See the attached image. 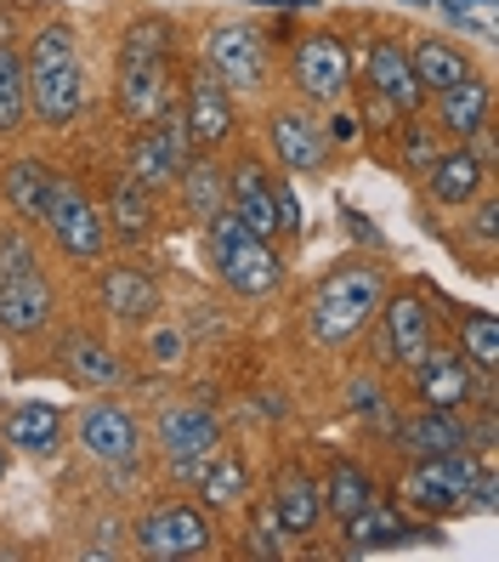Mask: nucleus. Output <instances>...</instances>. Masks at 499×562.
<instances>
[{"label":"nucleus","instance_id":"nucleus-1","mask_svg":"<svg viewBox=\"0 0 499 562\" xmlns=\"http://www.w3.org/2000/svg\"><path fill=\"white\" fill-rule=\"evenodd\" d=\"M392 261L386 250H352L336 268H324L302 302V336L318 352H341L358 336H370V324L392 290Z\"/></svg>","mask_w":499,"mask_h":562},{"label":"nucleus","instance_id":"nucleus-2","mask_svg":"<svg viewBox=\"0 0 499 562\" xmlns=\"http://www.w3.org/2000/svg\"><path fill=\"white\" fill-rule=\"evenodd\" d=\"M23 46V75H29V125L41 131H69L91 109V69L80 29L69 18H35Z\"/></svg>","mask_w":499,"mask_h":562},{"label":"nucleus","instance_id":"nucleus-3","mask_svg":"<svg viewBox=\"0 0 499 562\" xmlns=\"http://www.w3.org/2000/svg\"><path fill=\"white\" fill-rule=\"evenodd\" d=\"M63 295L52 279V261L23 222H0V341L35 347L57 329Z\"/></svg>","mask_w":499,"mask_h":562},{"label":"nucleus","instance_id":"nucleus-4","mask_svg":"<svg viewBox=\"0 0 499 562\" xmlns=\"http://www.w3.org/2000/svg\"><path fill=\"white\" fill-rule=\"evenodd\" d=\"M193 57L205 63L239 103H268V97L279 91V35L256 18H233V12L211 18L205 29H199Z\"/></svg>","mask_w":499,"mask_h":562},{"label":"nucleus","instance_id":"nucleus-5","mask_svg":"<svg viewBox=\"0 0 499 562\" xmlns=\"http://www.w3.org/2000/svg\"><path fill=\"white\" fill-rule=\"evenodd\" d=\"M426 97L431 91L420 86L415 63H409V41L392 35V29L370 35V46H363V57H358V80H352V109H358L363 131H370V137H386L397 120L426 114Z\"/></svg>","mask_w":499,"mask_h":562},{"label":"nucleus","instance_id":"nucleus-6","mask_svg":"<svg viewBox=\"0 0 499 562\" xmlns=\"http://www.w3.org/2000/svg\"><path fill=\"white\" fill-rule=\"evenodd\" d=\"M199 245H205V268L216 273V284L227 295H239V302H268V295H279L284 279H290L284 250L273 239L250 234L227 205L199 227Z\"/></svg>","mask_w":499,"mask_h":562},{"label":"nucleus","instance_id":"nucleus-7","mask_svg":"<svg viewBox=\"0 0 499 562\" xmlns=\"http://www.w3.org/2000/svg\"><path fill=\"white\" fill-rule=\"evenodd\" d=\"M69 443L80 449L86 467L131 477L148 460V420L114 392H86V404L69 409Z\"/></svg>","mask_w":499,"mask_h":562},{"label":"nucleus","instance_id":"nucleus-8","mask_svg":"<svg viewBox=\"0 0 499 562\" xmlns=\"http://www.w3.org/2000/svg\"><path fill=\"white\" fill-rule=\"evenodd\" d=\"M227 443V420L205 404V398H165L148 415V454L159 460V472L171 488H193L199 467Z\"/></svg>","mask_w":499,"mask_h":562},{"label":"nucleus","instance_id":"nucleus-9","mask_svg":"<svg viewBox=\"0 0 499 562\" xmlns=\"http://www.w3.org/2000/svg\"><path fill=\"white\" fill-rule=\"evenodd\" d=\"M352 80H358V52L347 41V29L318 23V29H295L284 41V86L295 103L324 114V109L347 103Z\"/></svg>","mask_w":499,"mask_h":562},{"label":"nucleus","instance_id":"nucleus-10","mask_svg":"<svg viewBox=\"0 0 499 562\" xmlns=\"http://www.w3.org/2000/svg\"><path fill=\"white\" fill-rule=\"evenodd\" d=\"M494 467V454H477V449H449V454H420L404 467L397 477V506H409L415 517H431V522H454V517H472V494H477V477Z\"/></svg>","mask_w":499,"mask_h":562},{"label":"nucleus","instance_id":"nucleus-11","mask_svg":"<svg viewBox=\"0 0 499 562\" xmlns=\"http://www.w3.org/2000/svg\"><path fill=\"white\" fill-rule=\"evenodd\" d=\"M41 234H46L52 256H57L69 273H97V268L109 261V250H114L103 200H97V193H91L80 177H69V171H63L57 188H52V205H46V216H41Z\"/></svg>","mask_w":499,"mask_h":562},{"label":"nucleus","instance_id":"nucleus-12","mask_svg":"<svg viewBox=\"0 0 499 562\" xmlns=\"http://www.w3.org/2000/svg\"><path fill=\"white\" fill-rule=\"evenodd\" d=\"M131 551L148 562H205L222 551V528L193 494L171 488L154 506H143V517L131 522Z\"/></svg>","mask_w":499,"mask_h":562},{"label":"nucleus","instance_id":"nucleus-13","mask_svg":"<svg viewBox=\"0 0 499 562\" xmlns=\"http://www.w3.org/2000/svg\"><path fill=\"white\" fill-rule=\"evenodd\" d=\"M261 154L284 177H329V165H336V148L324 137V114L295 103V97L261 103Z\"/></svg>","mask_w":499,"mask_h":562},{"label":"nucleus","instance_id":"nucleus-14","mask_svg":"<svg viewBox=\"0 0 499 562\" xmlns=\"http://www.w3.org/2000/svg\"><path fill=\"white\" fill-rule=\"evenodd\" d=\"M375 363L381 370H409V363L443 336V318H438V290L431 284H397L386 290V302L375 313Z\"/></svg>","mask_w":499,"mask_h":562},{"label":"nucleus","instance_id":"nucleus-15","mask_svg":"<svg viewBox=\"0 0 499 562\" xmlns=\"http://www.w3.org/2000/svg\"><path fill=\"white\" fill-rule=\"evenodd\" d=\"M404 375H409L415 404H426V409H477V404H499L494 375H483L477 363L465 358L449 336L431 341Z\"/></svg>","mask_w":499,"mask_h":562},{"label":"nucleus","instance_id":"nucleus-16","mask_svg":"<svg viewBox=\"0 0 499 562\" xmlns=\"http://www.w3.org/2000/svg\"><path fill=\"white\" fill-rule=\"evenodd\" d=\"M177 114H182V125H188V137H193L199 154H227L233 143H245V103L199 57L182 69V103H177Z\"/></svg>","mask_w":499,"mask_h":562},{"label":"nucleus","instance_id":"nucleus-17","mask_svg":"<svg viewBox=\"0 0 499 562\" xmlns=\"http://www.w3.org/2000/svg\"><path fill=\"white\" fill-rule=\"evenodd\" d=\"M341 528V557H375V551H404V546H449V522L415 517L397 501H370L363 512H352Z\"/></svg>","mask_w":499,"mask_h":562},{"label":"nucleus","instance_id":"nucleus-18","mask_svg":"<svg viewBox=\"0 0 499 562\" xmlns=\"http://www.w3.org/2000/svg\"><path fill=\"white\" fill-rule=\"evenodd\" d=\"M182 69L188 57H143V63H114V120L131 125H148L159 114H171L182 103Z\"/></svg>","mask_w":499,"mask_h":562},{"label":"nucleus","instance_id":"nucleus-19","mask_svg":"<svg viewBox=\"0 0 499 562\" xmlns=\"http://www.w3.org/2000/svg\"><path fill=\"white\" fill-rule=\"evenodd\" d=\"M159 307H165V290H159V273L148 261L120 256V261L97 268V313H103L120 336H143L159 318Z\"/></svg>","mask_w":499,"mask_h":562},{"label":"nucleus","instance_id":"nucleus-20","mask_svg":"<svg viewBox=\"0 0 499 562\" xmlns=\"http://www.w3.org/2000/svg\"><path fill=\"white\" fill-rule=\"evenodd\" d=\"M415 182H420V200L431 216H460L483 188H494V165L472 143H443Z\"/></svg>","mask_w":499,"mask_h":562},{"label":"nucleus","instance_id":"nucleus-21","mask_svg":"<svg viewBox=\"0 0 499 562\" xmlns=\"http://www.w3.org/2000/svg\"><path fill=\"white\" fill-rule=\"evenodd\" d=\"M199 148H193V137H188V125H182V114L171 109V114H159V120H148V125H131V137H125V171L137 177V182H148L154 193H171V182L182 177V165L193 159Z\"/></svg>","mask_w":499,"mask_h":562},{"label":"nucleus","instance_id":"nucleus-22","mask_svg":"<svg viewBox=\"0 0 499 562\" xmlns=\"http://www.w3.org/2000/svg\"><path fill=\"white\" fill-rule=\"evenodd\" d=\"M227 211L239 216L250 234L273 239L279 245V216H273V159L261 148H245L233 143V159H227Z\"/></svg>","mask_w":499,"mask_h":562},{"label":"nucleus","instance_id":"nucleus-23","mask_svg":"<svg viewBox=\"0 0 499 562\" xmlns=\"http://www.w3.org/2000/svg\"><path fill=\"white\" fill-rule=\"evenodd\" d=\"M52 363H57V375L69 381L75 392H120L131 381L125 352L109 336H97V329H69V336L57 341Z\"/></svg>","mask_w":499,"mask_h":562},{"label":"nucleus","instance_id":"nucleus-24","mask_svg":"<svg viewBox=\"0 0 499 562\" xmlns=\"http://www.w3.org/2000/svg\"><path fill=\"white\" fill-rule=\"evenodd\" d=\"M0 443L23 460H57L69 443V409L52 398H18L0 409Z\"/></svg>","mask_w":499,"mask_h":562},{"label":"nucleus","instance_id":"nucleus-25","mask_svg":"<svg viewBox=\"0 0 499 562\" xmlns=\"http://www.w3.org/2000/svg\"><path fill=\"white\" fill-rule=\"evenodd\" d=\"M426 120L443 143H472L483 125H494V75L477 69L472 80H460L449 91L426 97Z\"/></svg>","mask_w":499,"mask_h":562},{"label":"nucleus","instance_id":"nucleus-26","mask_svg":"<svg viewBox=\"0 0 499 562\" xmlns=\"http://www.w3.org/2000/svg\"><path fill=\"white\" fill-rule=\"evenodd\" d=\"M268 506L273 517L284 522V535L290 540H313L318 528H324V494H318V472L302 467V460H284V467L268 472Z\"/></svg>","mask_w":499,"mask_h":562},{"label":"nucleus","instance_id":"nucleus-27","mask_svg":"<svg viewBox=\"0 0 499 562\" xmlns=\"http://www.w3.org/2000/svg\"><path fill=\"white\" fill-rule=\"evenodd\" d=\"M103 216H109V239H114L120 250H143V245L159 234L165 205H159V193H154L148 182H137L131 171H114L109 200H103Z\"/></svg>","mask_w":499,"mask_h":562},{"label":"nucleus","instance_id":"nucleus-28","mask_svg":"<svg viewBox=\"0 0 499 562\" xmlns=\"http://www.w3.org/2000/svg\"><path fill=\"white\" fill-rule=\"evenodd\" d=\"M318 494H324V522H347L352 512L381 501V477L370 460H358L352 449H336L318 472Z\"/></svg>","mask_w":499,"mask_h":562},{"label":"nucleus","instance_id":"nucleus-29","mask_svg":"<svg viewBox=\"0 0 499 562\" xmlns=\"http://www.w3.org/2000/svg\"><path fill=\"white\" fill-rule=\"evenodd\" d=\"M250 494H256L250 460H245V449H227V443H222L205 467H199V477H193V501L205 506L211 517H239Z\"/></svg>","mask_w":499,"mask_h":562},{"label":"nucleus","instance_id":"nucleus-30","mask_svg":"<svg viewBox=\"0 0 499 562\" xmlns=\"http://www.w3.org/2000/svg\"><path fill=\"white\" fill-rule=\"evenodd\" d=\"M57 165L41 154H18L0 165V205H7L23 227H41L46 205H52V188H57Z\"/></svg>","mask_w":499,"mask_h":562},{"label":"nucleus","instance_id":"nucleus-31","mask_svg":"<svg viewBox=\"0 0 499 562\" xmlns=\"http://www.w3.org/2000/svg\"><path fill=\"white\" fill-rule=\"evenodd\" d=\"M392 443L404 460H420V454H449V449H472L465 438V409H415L392 426Z\"/></svg>","mask_w":499,"mask_h":562},{"label":"nucleus","instance_id":"nucleus-32","mask_svg":"<svg viewBox=\"0 0 499 562\" xmlns=\"http://www.w3.org/2000/svg\"><path fill=\"white\" fill-rule=\"evenodd\" d=\"M454 222H460V234L449 239L454 256H460L477 279H494V261H499V193L483 188Z\"/></svg>","mask_w":499,"mask_h":562},{"label":"nucleus","instance_id":"nucleus-33","mask_svg":"<svg viewBox=\"0 0 499 562\" xmlns=\"http://www.w3.org/2000/svg\"><path fill=\"white\" fill-rule=\"evenodd\" d=\"M409 63H415V75H420V86L426 91H449V86H460V80H472L483 63H477V52L465 46V41H454V35H415L409 41Z\"/></svg>","mask_w":499,"mask_h":562},{"label":"nucleus","instance_id":"nucleus-34","mask_svg":"<svg viewBox=\"0 0 499 562\" xmlns=\"http://www.w3.org/2000/svg\"><path fill=\"white\" fill-rule=\"evenodd\" d=\"M177 193V205L193 227H205L222 205H227V154H193L182 165V177L171 182Z\"/></svg>","mask_w":499,"mask_h":562},{"label":"nucleus","instance_id":"nucleus-35","mask_svg":"<svg viewBox=\"0 0 499 562\" xmlns=\"http://www.w3.org/2000/svg\"><path fill=\"white\" fill-rule=\"evenodd\" d=\"M143 57H182V23L165 12H131L114 35V63H143Z\"/></svg>","mask_w":499,"mask_h":562},{"label":"nucleus","instance_id":"nucleus-36","mask_svg":"<svg viewBox=\"0 0 499 562\" xmlns=\"http://www.w3.org/2000/svg\"><path fill=\"white\" fill-rule=\"evenodd\" d=\"M29 131V75H23V46L0 41V143H18Z\"/></svg>","mask_w":499,"mask_h":562},{"label":"nucleus","instance_id":"nucleus-37","mask_svg":"<svg viewBox=\"0 0 499 562\" xmlns=\"http://www.w3.org/2000/svg\"><path fill=\"white\" fill-rule=\"evenodd\" d=\"M239 551L245 557H268V562L295 551V540L284 535V522L273 517V506H268V494H261V488L250 494L245 512H239Z\"/></svg>","mask_w":499,"mask_h":562},{"label":"nucleus","instance_id":"nucleus-38","mask_svg":"<svg viewBox=\"0 0 499 562\" xmlns=\"http://www.w3.org/2000/svg\"><path fill=\"white\" fill-rule=\"evenodd\" d=\"M449 341L472 358L483 375H499V313H488V307H460Z\"/></svg>","mask_w":499,"mask_h":562},{"label":"nucleus","instance_id":"nucleus-39","mask_svg":"<svg viewBox=\"0 0 499 562\" xmlns=\"http://www.w3.org/2000/svg\"><path fill=\"white\" fill-rule=\"evenodd\" d=\"M386 137H392V165H397V171H404L409 182H415V177L426 171V165H431V154L443 148V137L431 131V120H426V114L397 120V125L386 131Z\"/></svg>","mask_w":499,"mask_h":562},{"label":"nucleus","instance_id":"nucleus-40","mask_svg":"<svg viewBox=\"0 0 499 562\" xmlns=\"http://www.w3.org/2000/svg\"><path fill=\"white\" fill-rule=\"evenodd\" d=\"M460 41H477V46H494L499 41V0H431Z\"/></svg>","mask_w":499,"mask_h":562},{"label":"nucleus","instance_id":"nucleus-41","mask_svg":"<svg viewBox=\"0 0 499 562\" xmlns=\"http://www.w3.org/2000/svg\"><path fill=\"white\" fill-rule=\"evenodd\" d=\"M324 137H329V148H336V159L352 154V148H363V120L352 109V97H347V103H336V109H324Z\"/></svg>","mask_w":499,"mask_h":562},{"label":"nucleus","instance_id":"nucleus-42","mask_svg":"<svg viewBox=\"0 0 499 562\" xmlns=\"http://www.w3.org/2000/svg\"><path fill=\"white\" fill-rule=\"evenodd\" d=\"M273 216H279V245H295L307 234V216H302V200H295V188L290 177L273 171Z\"/></svg>","mask_w":499,"mask_h":562},{"label":"nucleus","instance_id":"nucleus-43","mask_svg":"<svg viewBox=\"0 0 499 562\" xmlns=\"http://www.w3.org/2000/svg\"><path fill=\"white\" fill-rule=\"evenodd\" d=\"M347 222H352V234H358L363 245H370V250H386V239H381V227H375L370 216H363V211H347Z\"/></svg>","mask_w":499,"mask_h":562},{"label":"nucleus","instance_id":"nucleus-44","mask_svg":"<svg viewBox=\"0 0 499 562\" xmlns=\"http://www.w3.org/2000/svg\"><path fill=\"white\" fill-rule=\"evenodd\" d=\"M0 41H23V35H18V12H12V7H0Z\"/></svg>","mask_w":499,"mask_h":562},{"label":"nucleus","instance_id":"nucleus-45","mask_svg":"<svg viewBox=\"0 0 499 562\" xmlns=\"http://www.w3.org/2000/svg\"><path fill=\"white\" fill-rule=\"evenodd\" d=\"M7 472H12V449L0 443V483H7Z\"/></svg>","mask_w":499,"mask_h":562},{"label":"nucleus","instance_id":"nucleus-46","mask_svg":"<svg viewBox=\"0 0 499 562\" xmlns=\"http://www.w3.org/2000/svg\"><path fill=\"white\" fill-rule=\"evenodd\" d=\"M397 7H431V0H397Z\"/></svg>","mask_w":499,"mask_h":562}]
</instances>
